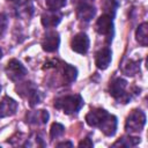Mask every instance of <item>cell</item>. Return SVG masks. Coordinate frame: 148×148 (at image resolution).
Wrapping results in <instances>:
<instances>
[{
    "mask_svg": "<svg viewBox=\"0 0 148 148\" xmlns=\"http://www.w3.org/2000/svg\"><path fill=\"white\" fill-rule=\"evenodd\" d=\"M34 14V5L31 1H24L16 8V15L21 18H30Z\"/></svg>",
    "mask_w": 148,
    "mask_h": 148,
    "instance_id": "obj_16",
    "label": "cell"
},
{
    "mask_svg": "<svg viewBox=\"0 0 148 148\" xmlns=\"http://www.w3.org/2000/svg\"><path fill=\"white\" fill-rule=\"evenodd\" d=\"M117 125H118V121H117V117L113 116V114H110L108 113V116L103 119V121L99 124L98 128L103 132V134H105L106 136H112L116 131H117Z\"/></svg>",
    "mask_w": 148,
    "mask_h": 148,
    "instance_id": "obj_13",
    "label": "cell"
},
{
    "mask_svg": "<svg viewBox=\"0 0 148 148\" xmlns=\"http://www.w3.org/2000/svg\"><path fill=\"white\" fill-rule=\"evenodd\" d=\"M64 133H65V127H64V125H61V124H59V123H53V124L51 125V128H50V138H51L52 140L62 136Z\"/></svg>",
    "mask_w": 148,
    "mask_h": 148,
    "instance_id": "obj_21",
    "label": "cell"
},
{
    "mask_svg": "<svg viewBox=\"0 0 148 148\" xmlns=\"http://www.w3.org/2000/svg\"><path fill=\"white\" fill-rule=\"evenodd\" d=\"M92 146H94V142L91 141L90 138H86L79 142V147H92Z\"/></svg>",
    "mask_w": 148,
    "mask_h": 148,
    "instance_id": "obj_24",
    "label": "cell"
},
{
    "mask_svg": "<svg viewBox=\"0 0 148 148\" xmlns=\"http://www.w3.org/2000/svg\"><path fill=\"white\" fill-rule=\"evenodd\" d=\"M76 76H77V69L74 66L64 62L62 64V80H64V83L65 84H71L72 82H74L76 80Z\"/></svg>",
    "mask_w": 148,
    "mask_h": 148,
    "instance_id": "obj_15",
    "label": "cell"
},
{
    "mask_svg": "<svg viewBox=\"0 0 148 148\" xmlns=\"http://www.w3.org/2000/svg\"><path fill=\"white\" fill-rule=\"evenodd\" d=\"M103 9H104V14H108L109 16L113 17L114 14H116V10H117V7H118V3L116 0H105L103 2Z\"/></svg>",
    "mask_w": 148,
    "mask_h": 148,
    "instance_id": "obj_20",
    "label": "cell"
},
{
    "mask_svg": "<svg viewBox=\"0 0 148 148\" xmlns=\"http://www.w3.org/2000/svg\"><path fill=\"white\" fill-rule=\"evenodd\" d=\"M88 1H90V0H80V2H88Z\"/></svg>",
    "mask_w": 148,
    "mask_h": 148,
    "instance_id": "obj_27",
    "label": "cell"
},
{
    "mask_svg": "<svg viewBox=\"0 0 148 148\" xmlns=\"http://www.w3.org/2000/svg\"><path fill=\"white\" fill-rule=\"evenodd\" d=\"M96 14V8L89 2H79L76 7V17L83 22H89Z\"/></svg>",
    "mask_w": 148,
    "mask_h": 148,
    "instance_id": "obj_9",
    "label": "cell"
},
{
    "mask_svg": "<svg viewBox=\"0 0 148 148\" xmlns=\"http://www.w3.org/2000/svg\"><path fill=\"white\" fill-rule=\"evenodd\" d=\"M83 105V98L79 94L60 96L54 101V106L66 114L76 113Z\"/></svg>",
    "mask_w": 148,
    "mask_h": 148,
    "instance_id": "obj_1",
    "label": "cell"
},
{
    "mask_svg": "<svg viewBox=\"0 0 148 148\" xmlns=\"http://www.w3.org/2000/svg\"><path fill=\"white\" fill-rule=\"evenodd\" d=\"M1 57H2V50H1V47H0V59H1Z\"/></svg>",
    "mask_w": 148,
    "mask_h": 148,
    "instance_id": "obj_28",
    "label": "cell"
},
{
    "mask_svg": "<svg viewBox=\"0 0 148 148\" xmlns=\"http://www.w3.org/2000/svg\"><path fill=\"white\" fill-rule=\"evenodd\" d=\"M60 44V37L57 31H47L42 40V47L46 52H54L58 50Z\"/></svg>",
    "mask_w": 148,
    "mask_h": 148,
    "instance_id": "obj_7",
    "label": "cell"
},
{
    "mask_svg": "<svg viewBox=\"0 0 148 148\" xmlns=\"http://www.w3.org/2000/svg\"><path fill=\"white\" fill-rule=\"evenodd\" d=\"M8 1H12V2H15V3H18L21 0H8Z\"/></svg>",
    "mask_w": 148,
    "mask_h": 148,
    "instance_id": "obj_26",
    "label": "cell"
},
{
    "mask_svg": "<svg viewBox=\"0 0 148 148\" xmlns=\"http://www.w3.org/2000/svg\"><path fill=\"white\" fill-rule=\"evenodd\" d=\"M7 25H8V17H7V15L3 14V13H0V36L3 35V32L7 29Z\"/></svg>",
    "mask_w": 148,
    "mask_h": 148,
    "instance_id": "obj_23",
    "label": "cell"
},
{
    "mask_svg": "<svg viewBox=\"0 0 148 148\" xmlns=\"http://www.w3.org/2000/svg\"><path fill=\"white\" fill-rule=\"evenodd\" d=\"M17 102L9 96H5L0 102V118L13 116L17 110Z\"/></svg>",
    "mask_w": 148,
    "mask_h": 148,
    "instance_id": "obj_11",
    "label": "cell"
},
{
    "mask_svg": "<svg viewBox=\"0 0 148 148\" xmlns=\"http://www.w3.org/2000/svg\"><path fill=\"white\" fill-rule=\"evenodd\" d=\"M120 68H121V72L124 74H126L128 76L130 75L132 76V75H134V74H136L139 72L140 65H139V61H135V60H132V59H127L121 64Z\"/></svg>",
    "mask_w": 148,
    "mask_h": 148,
    "instance_id": "obj_17",
    "label": "cell"
},
{
    "mask_svg": "<svg viewBox=\"0 0 148 148\" xmlns=\"http://www.w3.org/2000/svg\"><path fill=\"white\" fill-rule=\"evenodd\" d=\"M138 143H140V138L138 136H123L120 138L119 140H117L112 146L113 147H117V146H120V147H134L136 146Z\"/></svg>",
    "mask_w": 148,
    "mask_h": 148,
    "instance_id": "obj_19",
    "label": "cell"
},
{
    "mask_svg": "<svg viewBox=\"0 0 148 148\" xmlns=\"http://www.w3.org/2000/svg\"><path fill=\"white\" fill-rule=\"evenodd\" d=\"M145 124H146L145 112L139 110V109H135L126 118L125 130L128 133H138V132H141L143 130Z\"/></svg>",
    "mask_w": 148,
    "mask_h": 148,
    "instance_id": "obj_3",
    "label": "cell"
},
{
    "mask_svg": "<svg viewBox=\"0 0 148 148\" xmlns=\"http://www.w3.org/2000/svg\"><path fill=\"white\" fill-rule=\"evenodd\" d=\"M5 71H6L7 76H8L12 81H14V82L22 80V79L27 75V73H28L27 68H25V67L22 65V62L18 61L17 59H10V60L8 61V64H7Z\"/></svg>",
    "mask_w": 148,
    "mask_h": 148,
    "instance_id": "obj_4",
    "label": "cell"
},
{
    "mask_svg": "<svg viewBox=\"0 0 148 148\" xmlns=\"http://www.w3.org/2000/svg\"><path fill=\"white\" fill-rule=\"evenodd\" d=\"M0 92H1V86H0Z\"/></svg>",
    "mask_w": 148,
    "mask_h": 148,
    "instance_id": "obj_29",
    "label": "cell"
},
{
    "mask_svg": "<svg viewBox=\"0 0 148 148\" xmlns=\"http://www.w3.org/2000/svg\"><path fill=\"white\" fill-rule=\"evenodd\" d=\"M135 38L140 45L147 46V44H148V24L146 22L141 23L138 27L136 32H135Z\"/></svg>",
    "mask_w": 148,
    "mask_h": 148,
    "instance_id": "obj_18",
    "label": "cell"
},
{
    "mask_svg": "<svg viewBox=\"0 0 148 148\" xmlns=\"http://www.w3.org/2000/svg\"><path fill=\"white\" fill-rule=\"evenodd\" d=\"M112 59V51L109 47L98 50L95 54V64L99 69H106Z\"/></svg>",
    "mask_w": 148,
    "mask_h": 148,
    "instance_id": "obj_12",
    "label": "cell"
},
{
    "mask_svg": "<svg viewBox=\"0 0 148 148\" xmlns=\"http://www.w3.org/2000/svg\"><path fill=\"white\" fill-rule=\"evenodd\" d=\"M71 47L74 52L80 54H86L89 49V38L84 32L76 34L71 40Z\"/></svg>",
    "mask_w": 148,
    "mask_h": 148,
    "instance_id": "obj_6",
    "label": "cell"
},
{
    "mask_svg": "<svg viewBox=\"0 0 148 148\" xmlns=\"http://www.w3.org/2000/svg\"><path fill=\"white\" fill-rule=\"evenodd\" d=\"M95 30L103 36H106L109 39H112V35H113V21L112 17L109 16L108 14H103L101 15L96 23H95Z\"/></svg>",
    "mask_w": 148,
    "mask_h": 148,
    "instance_id": "obj_5",
    "label": "cell"
},
{
    "mask_svg": "<svg viewBox=\"0 0 148 148\" xmlns=\"http://www.w3.org/2000/svg\"><path fill=\"white\" fill-rule=\"evenodd\" d=\"M57 146H58V147H66V146L72 147L73 143H72L71 141H66V142H59V143H57Z\"/></svg>",
    "mask_w": 148,
    "mask_h": 148,
    "instance_id": "obj_25",
    "label": "cell"
},
{
    "mask_svg": "<svg viewBox=\"0 0 148 148\" xmlns=\"http://www.w3.org/2000/svg\"><path fill=\"white\" fill-rule=\"evenodd\" d=\"M67 0H46V7L50 10H59L66 5Z\"/></svg>",
    "mask_w": 148,
    "mask_h": 148,
    "instance_id": "obj_22",
    "label": "cell"
},
{
    "mask_svg": "<svg viewBox=\"0 0 148 148\" xmlns=\"http://www.w3.org/2000/svg\"><path fill=\"white\" fill-rule=\"evenodd\" d=\"M127 81L123 77H114L112 81H110L109 84V92L110 95L118 101L119 103H127L131 99V92L128 94L126 91Z\"/></svg>",
    "mask_w": 148,
    "mask_h": 148,
    "instance_id": "obj_2",
    "label": "cell"
},
{
    "mask_svg": "<svg viewBox=\"0 0 148 148\" xmlns=\"http://www.w3.org/2000/svg\"><path fill=\"white\" fill-rule=\"evenodd\" d=\"M108 111L101 108L92 109L86 114V123L91 127H98L99 124L103 121V119L108 116Z\"/></svg>",
    "mask_w": 148,
    "mask_h": 148,
    "instance_id": "obj_10",
    "label": "cell"
},
{
    "mask_svg": "<svg viewBox=\"0 0 148 148\" xmlns=\"http://www.w3.org/2000/svg\"><path fill=\"white\" fill-rule=\"evenodd\" d=\"M49 112L45 110H34L29 111L25 116L27 123L31 125H44L49 120Z\"/></svg>",
    "mask_w": 148,
    "mask_h": 148,
    "instance_id": "obj_14",
    "label": "cell"
},
{
    "mask_svg": "<svg viewBox=\"0 0 148 148\" xmlns=\"http://www.w3.org/2000/svg\"><path fill=\"white\" fill-rule=\"evenodd\" d=\"M62 18V14L59 10H46L42 14L40 17V22L43 24V27H45L46 29H51L57 27L60 21Z\"/></svg>",
    "mask_w": 148,
    "mask_h": 148,
    "instance_id": "obj_8",
    "label": "cell"
}]
</instances>
